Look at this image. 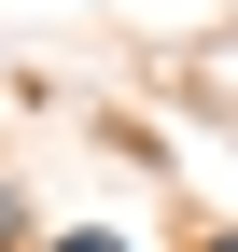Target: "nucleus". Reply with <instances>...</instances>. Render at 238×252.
<instances>
[{
	"label": "nucleus",
	"mask_w": 238,
	"mask_h": 252,
	"mask_svg": "<svg viewBox=\"0 0 238 252\" xmlns=\"http://www.w3.org/2000/svg\"><path fill=\"white\" fill-rule=\"evenodd\" d=\"M56 252H126V238H112V224H84V238H56Z\"/></svg>",
	"instance_id": "obj_1"
},
{
	"label": "nucleus",
	"mask_w": 238,
	"mask_h": 252,
	"mask_svg": "<svg viewBox=\"0 0 238 252\" xmlns=\"http://www.w3.org/2000/svg\"><path fill=\"white\" fill-rule=\"evenodd\" d=\"M14 238H28V210H14V196H0V252H14Z\"/></svg>",
	"instance_id": "obj_2"
},
{
	"label": "nucleus",
	"mask_w": 238,
	"mask_h": 252,
	"mask_svg": "<svg viewBox=\"0 0 238 252\" xmlns=\"http://www.w3.org/2000/svg\"><path fill=\"white\" fill-rule=\"evenodd\" d=\"M210 252H238V238H210Z\"/></svg>",
	"instance_id": "obj_3"
}]
</instances>
